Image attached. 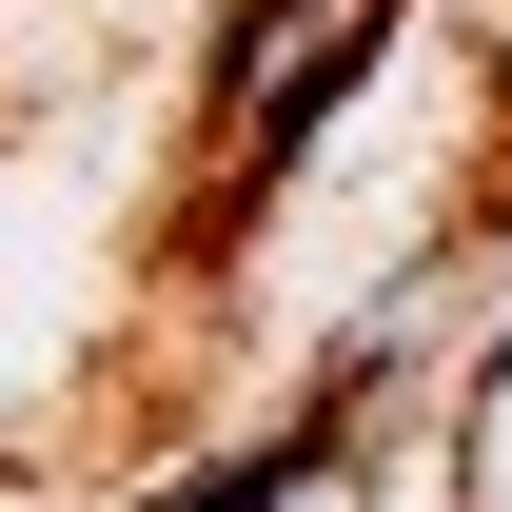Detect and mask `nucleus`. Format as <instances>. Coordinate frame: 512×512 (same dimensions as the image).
<instances>
[{"label":"nucleus","instance_id":"obj_1","mask_svg":"<svg viewBox=\"0 0 512 512\" xmlns=\"http://www.w3.org/2000/svg\"><path fill=\"white\" fill-rule=\"evenodd\" d=\"M276 493H296V453H276V473H237V493H197V512H276Z\"/></svg>","mask_w":512,"mask_h":512}]
</instances>
